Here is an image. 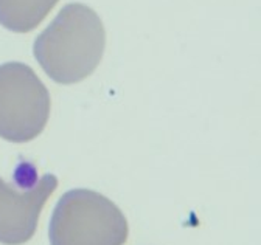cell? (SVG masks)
<instances>
[{
    "label": "cell",
    "instance_id": "6da1fadb",
    "mask_svg": "<svg viewBox=\"0 0 261 245\" xmlns=\"http://www.w3.org/2000/svg\"><path fill=\"white\" fill-rule=\"evenodd\" d=\"M106 33L98 14L83 5H65L35 41V57L59 84H75L90 76L101 63Z\"/></svg>",
    "mask_w": 261,
    "mask_h": 245
},
{
    "label": "cell",
    "instance_id": "7a4b0ae2",
    "mask_svg": "<svg viewBox=\"0 0 261 245\" xmlns=\"http://www.w3.org/2000/svg\"><path fill=\"white\" fill-rule=\"evenodd\" d=\"M129 227L121 209L92 190L65 193L48 227L51 245H124Z\"/></svg>",
    "mask_w": 261,
    "mask_h": 245
},
{
    "label": "cell",
    "instance_id": "3957f363",
    "mask_svg": "<svg viewBox=\"0 0 261 245\" xmlns=\"http://www.w3.org/2000/svg\"><path fill=\"white\" fill-rule=\"evenodd\" d=\"M47 87L28 66H0V138L27 143L42 134L50 116Z\"/></svg>",
    "mask_w": 261,
    "mask_h": 245
},
{
    "label": "cell",
    "instance_id": "277c9868",
    "mask_svg": "<svg viewBox=\"0 0 261 245\" xmlns=\"http://www.w3.org/2000/svg\"><path fill=\"white\" fill-rule=\"evenodd\" d=\"M16 183H8L0 177V242L5 245H22L36 233L41 211L58 187L53 174L36 175L30 168Z\"/></svg>",
    "mask_w": 261,
    "mask_h": 245
},
{
    "label": "cell",
    "instance_id": "5b68a950",
    "mask_svg": "<svg viewBox=\"0 0 261 245\" xmlns=\"http://www.w3.org/2000/svg\"><path fill=\"white\" fill-rule=\"evenodd\" d=\"M59 0H0V25L14 33H28L41 25Z\"/></svg>",
    "mask_w": 261,
    "mask_h": 245
}]
</instances>
